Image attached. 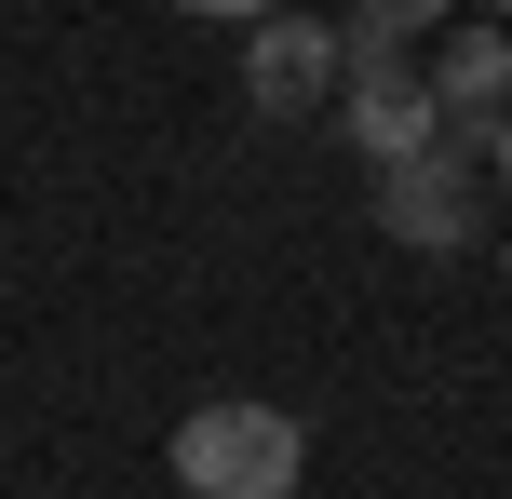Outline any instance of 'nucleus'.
I'll use <instances>...</instances> for the list:
<instances>
[{"mask_svg": "<svg viewBox=\"0 0 512 499\" xmlns=\"http://www.w3.org/2000/svg\"><path fill=\"white\" fill-rule=\"evenodd\" d=\"M486 149H499V189H512V122H499V135H486Z\"/></svg>", "mask_w": 512, "mask_h": 499, "instance_id": "nucleus-8", "label": "nucleus"}, {"mask_svg": "<svg viewBox=\"0 0 512 499\" xmlns=\"http://www.w3.org/2000/svg\"><path fill=\"white\" fill-rule=\"evenodd\" d=\"M378 230H391V243H432V257H445V243H472V176H459L445 149L378 162Z\"/></svg>", "mask_w": 512, "mask_h": 499, "instance_id": "nucleus-5", "label": "nucleus"}, {"mask_svg": "<svg viewBox=\"0 0 512 499\" xmlns=\"http://www.w3.org/2000/svg\"><path fill=\"white\" fill-rule=\"evenodd\" d=\"M499 14H512V0H499Z\"/></svg>", "mask_w": 512, "mask_h": 499, "instance_id": "nucleus-9", "label": "nucleus"}, {"mask_svg": "<svg viewBox=\"0 0 512 499\" xmlns=\"http://www.w3.org/2000/svg\"><path fill=\"white\" fill-rule=\"evenodd\" d=\"M337 122H351L364 162H418V149H445V122H432V68H405V54H378V41H351Z\"/></svg>", "mask_w": 512, "mask_h": 499, "instance_id": "nucleus-2", "label": "nucleus"}, {"mask_svg": "<svg viewBox=\"0 0 512 499\" xmlns=\"http://www.w3.org/2000/svg\"><path fill=\"white\" fill-rule=\"evenodd\" d=\"M432 122H445V162L486 149L512 122V41L499 27H472V41H432Z\"/></svg>", "mask_w": 512, "mask_h": 499, "instance_id": "nucleus-4", "label": "nucleus"}, {"mask_svg": "<svg viewBox=\"0 0 512 499\" xmlns=\"http://www.w3.org/2000/svg\"><path fill=\"white\" fill-rule=\"evenodd\" d=\"M351 81V41L337 27H310V14H256V54H243V95L270 108V122H310V108Z\"/></svg>", "mask_w": 512, "mask_h": 499, "instance_id": "nucleus-3", "label": "nucleus"}, {"mask_svg": "<svg viewBox=\"0 0 512 499\" xmlns=\"http://www.w3.org/2000/svg\"><path fill=\"white\" fill-rule=\"evenodd\" d=\"M176 14H230V27H256V14H283V0H176Z\"/></svg>", "mask_w": 512, "mask_h": 499, "instance_id": "nucleus-7", "label": "nucleus"}, {"mask_svg": "<svg viewBox=\"0 0 512 499\" xmlns=\"http://www.w3.org/2000/svg\"><path fill=\"white\" fill-rule=\"evenodd\" d=\"M297 473H310V432L256 392H216V405L176 419V486L189 499H297Z\"/></svg>", "mask_w": 512, "mask_h": 499, "instance_id": "nucleus-1", "label": "nucleus"}, {"mask_svg": "<svg viewBox=\"0 0 512 499\" xmlns=\"http://www.w3.org/2000/svg\"><path fill=\"white\" fill-rule=\"evenodd\" d=\"M432 27H445V0H351V41H378V54L432 41Z\"/></svg>", "mask_w": 512, "mask_h": 499, "instance_id": "nucleus-6", "label": "nucleus"}]
</instances>
